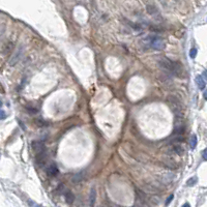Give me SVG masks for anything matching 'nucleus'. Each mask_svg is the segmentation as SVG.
<instances>
[{
    "instance_id": "f257e3e1",
    "label": "nucleus",
    "mask_w": 207,
    "mask_h": 207,
    "mask_svg": "<svg viewBox=\"0 0 207 207\" xmlns=\"http://www.w3.org/2000/svg\"><path fill=\"white\" fill-rule=\"evenodd\" d=\"M159 64L162 68H164L165 71H167L168 73L177 76L179 78H182L183 66L181 65L179 62H174V61H171V60L166 57H162L159 61Z\"/></svg>"
},
{
    "instance_id": "f03ea898",
    "label": "nucleus",
    "mask_w": 207,
    "mask_h": 207,
    "mask_svg": "<svg viewBox=\"0 0 207 207\" xmlns=\"http://www.w3.org/2000/svg\"><path fill=\"white\" fill-rule=\"evenodd\" d=\"M145 41L151 49H154V50H164L166 47V44H165L164 39L160 36H155V35H151L147 36L145 38Z\"/></svg>"
},
{
    "instance_id": "7ed1b4c3",
    "label": "nucleus",
    "mask_w": 207,
    "mask_h": 207,
    "mask_svg": "<svg viewBox=\"0 0 207 207\" xmlns=\"http://www.w3.org/2000/svg\"><path fill=\"white\" fill-rule=\"evenodd\" d=\"M23 53H24V48L21 46L20 49H18V51H16L15 54L13 55V57L11 58L10 60V65H15L16 63H18V62L21 60V58L23 56Z\"/></svg>"
},
{
    "instance_id": "20e7f679",
    "label": "nucleus",
    "mask_w": 207,
    "mask_h": 207,
    "mask_svg": "<svg viewBox=\"0 0 207 207\" xmlns=\"http://www.w3.org/2000/svg\"><path fill=\"white\" fill-rule=\"evenodd\" d=\"M31 148H32V150H33L34 152H35V154H38V153L45 152V151H46L45 144H44L43 142H39V141H34V142H32Z\"/></svg>"
},
{
    "instance_id": "39448f33",
    "label": "nucleus",
    "mask_w": 207,
    "mask_h": 207,
    "mask_svg": "<svg viewBox=\"0 0 207 207\" xmlns=\"http://www.w3.org/2000/svg\"><path fill=\"white\" fill-rule=\"evenodd\" d=\"M46 162H47V153H46V151L35 155L36 165H38V166H44V165L46 164Z\"/></svg>"
},
{
    "instance_id": "423d86ee",
    "label": "nucleus",
    "mask_w": 207,
    "mask_h": 207,
    "mask_svg": "<svg viewBox=\"0 0 207 207\" xmlns=\"http://www.w3.org/2000/svg\"><path fill=\"white\" fill-rule=\"evenodd\" d=\"M46 172H47L48 176H50V177H55V176H57L58 173H59V170H58L56 165L52 164L48 167L47 170H46Z\"/></svg>"
},
{
    "instance_id": "0eeeda50",
    "label": "nucleus",
    "mask_w": 207,
    "mask_h": 207,
    "mask_svg": "<svg viewBox=\"0 0 207 207\" xmlns=\"http://www.w3.org/2000/svg\"><path fill=\"white\" fill-rule=\"evenodd\" d=\"M196 84L198 86V88H199L200 90H204L206 87V83H205V80H204V78L202 76H197L196 77Z\"/></svg>"
},
{
    "instance_id": "6e6552de",
    "label": "nucleus",
    "mask_w": 207,
    "mask_h": 207,
    "mask_svg": "<svg viewBox=\"0 0 207 207\" xmlns=\"http://www.w3.org/2000/svg\"><path fill=\"white\" fill-rule=\"evenodd\" d=\"M95 201H96V190L94 187L91 188L89 194V205L90 207H93L95 204Z\"/></svg>"
},
{
    "instance_id": "1a4fd4ad",
    "label": "nucleus",
    "mask_w": 207,
    "mask_h": 207,
    "mask_svg": "<svg viewBox=\"0 0 207 207\" xmlns=\"http://www.w3.org/2000/svg\"><path fill=\"white\" fill-rule=\"evenodd\" d=\"M13 49H14V44L11 43V41H8V43H6L5 45L3 46V48H2V54L3 55L8 54V53L13 51Z\"/></svg>"
},
{
    "instance_id": "9d476101",
    "label": "nucleus",
    "mask_w": 207,
    "mask_h": 207,
    "mask_svg": "<svg viewBox=\"0 0 207 207\" xmlns=\"http://www.w3.org/2000/svg\"><path fill=\"white\" fill-rule=\"evenodd\" d=\"M64 199H65V202L67 204H73L74 201H75V196L72 192L66 190L65 194H64Z\"/></svg>"
},
{
    "instance_id": "9b49d317",
    "label": "nucleus",
    "mask_w": 207,
    "mask_h": 207,
    "mask_svg": "<svg viewBox=\"0 0 207 207\" xmlns=\"http://www.w3.org/2000/svg\"><path fill=\"white\" fill-rule=\"evenodd\" d=\"M197 143H198V139H197V136L196 135H193L192 138H190V146L192 149H195L197 146Z\"/></svg>"
},
{
    "instance_id": "f8f14e48",
    "label": "nucleus",
    "mask_w": 207,
    "mask_h": 207,
    "mask_svg": "<svg viewBox=\"0 0 207 207\" xmlns=\"http://www.w3.org/2000/svg\"><path fill=\"white\" fill-rule=\"evenodd\" d=\"M173 150H174V152L176 153V154H179V155H181L183 153V148L181 147V146H179V145H174V147H173Z\"/></svg>"
},
{
    "instance_id": "ddd939ff",
    "label": "nucleus",
    "mask_w": 207,
    "mask_h": 207,
    "mask_svg": "<svg viewBox=\"0 0 207 207\" xmlns=\"http://www.w3.org/2000/svg\"><path fill=\"white\" fill-rule=\"evenodd\" d=\"M184 132V126H178L177 129L174 131V135L175 136H181Z\"/></svg>"
},
{
    "instance_id": "4468645a",
    "label": "nucleus",
    "mask_w": 207,
    "mask_h": 207,
    "mask_svg": "<svg viewBox=\"0 0 207 207\" xmlns=\"http://www.w3.org/2000/svg\"><path fill=\"white\" fill-rule=\"evenodd\" d=\"M35 123L38 124V126H39V127H43V126H46V125H48V122H46L45 120H43V119H36L35 120Z\"/></svg>"
},
{
    "instance_id": "2eb2a0df",
    "label": "nucleus",
    "mask_w": 207,
    "mask_h": 207,
    "mask_svg": "<svg viewBox=\"0 0 207 207\" xmlns=\"http://www.w3.org/2000/svg\"><path fill=\"white\" fill-rule=\"evenodd\" d=\"M196 182H197V177H192L187 180V184L188 185V187H193V185L196 184Z\"/></svg>"
},
{
    "instance_id": "dca6fc26",
    "label": "nucleus",
    "mask_w": 207,
    "mask_h": 207,
    "mask_svg": "<svg viewBox=\"0 0 207 207\" xmlns=\"http://www.w3.org/2000/svg\"><path fill=\"white\" fill-rule=\"evenodd\" d=\"M83 178H84V177L82 176V174H77V175H75L73 177V181H74V182H80Z\"/></svg>"
},
{
    "instance_id": "f3484780",
    "label": "nucleus",
    "mask_w": 207,
    "mask_h": 207,
    "mask_svg": "<svg viewBox=\"0 0 207 207\" xmlns=\"http://www.w3.org/2000/svg\"><path fill=\"white\" fill-rule=\"evenodd\" d=\"M190 58H196V56H197V49H196V48L190 49Z\"/></svg>"
},
{
    "instance_id": "a211bd4d",
    "label": "nucleus",
    "mask_w": 207,
    "mask_h": 207,
    "mask_svg": "<svg viewBox=\"0 0 207 207\" xmlns=\"http://www.w3.org/2000/svg\"><path fill=\"white\" fill-rule=\"evenodd\" d=\"M27 111L30 113H33V114H35V113H38V109L36 108H33V107H27Z\"/></svg>"
},
{
    "instance_id": "6ab92c4d",
    "label": "nucleus",
    "mask_w": 207,
    "mask_h": 207,
    "mask_svg": "<svg viewBox=\"0 0 207 207\" xmlns=\"http://www.w3.org/2000/svg\"><path fill=\"white\" fill-rule=\"evenodd\" d=\"M5 118H6V113L4 112L3 110L0 109V120H3V119H5Z\"/></svg>"
},
{
    "instance_id": "aec40b11",
    "label": "nucleus",
    "mask_w": 207,
    "mask_h": 207,
    "mask_svg": "<svg viewBox=\"0 0 207 207\" xmlns=\"http://www.w3.org/2000/svg\"><path fill=\"white\" fill-rule=\"evenodd\" d=\"M202 155H203V160H207V150L206 149L203 150V153H202Z\"/></svg>"
},
{
    "instance_id": "412c9836",
    "label": "nucleus",
    "mask_w": 207,
    "mask_h": 207,
    "mask_svg": "<svg viewBox=\"0 0 207 207\" xmlns=\"http://www.w3.org/2000/svg\"><path fill=\"white\" fill-rule=\"evenodd\" d=\"M172 199H173V195H171V196H170V197L168 198V200H167V201H166V205H168V204L170 203V202L172 201Z\"/></svg>"
},
{
    "instance_id": "4be33fe9",
    "label": "nucleus",
    "mask_w": 207,
    "mask_h": 207,
    "mask_svg": "<svg viewBox=\"0 0 207 207\" xmlns=\"http://www.w3.org/2000/svg\"><path fill=\"white\" fill-rule=\"evenodd\" d=\"M182 207H190V205L188 203H185V204H183V206Z\"/></svg>"
},
{
    "instance_id": "5701e85b",
    "label": "nucleus",
    "mask_w": 207,
    "mask_h": 207,
    "mask_svg": "<svg viewBox=\"0 0 207 207\" xmlns=\"http://www.w3.org/2000/svg\"><path fill=\"white\" fill-rule=\"evenodd\" d=\"M203 96H204V99H206V91H204V94H203Z\"/></svg>"
},
{
    "instance_id": "b1692460",
    "label": "nucleus",
    "mask_w": 207,
    "mask_h": 207,
    "mask_svg": "<svg viewBox=\"0 0 207 207\" xmlns=\"http://www.w3.org/2000/svg\"><path fill=\"white\" fill-rule=\"evenodd\" d=\"M2 106V102H1V99H0V107Z\"/></svg>"
},
{
    "instance_id": "393cba45",
    "label": "nucleus",
    "mask_w": 207,
    "mask_h": 207,
    "mask_svg": "<svg viewBox=\"0 0 207 207\" xmlns=\"http://www.w3.org/2000/svg\"><path fill=\"white\" fill-rule=\"evenodd\" d=\"M34 207H43V206H41V205H35Z\"/></svg>"
},
{
    "instance_id": "a878e982",
    "label": "nucleus",
    "mask_w": 207,
    "mask_h": 207,
    "mask_svg": "<svg viewBox=\"0 0 207 207\" xmlns=\"http://www.w3.org/2000/svg\"><path fill=\"white\" fill-rule=\"evenodd\" d=\"M99 207H103V206H99Z\"/></svg>"
},
{
    "instance_id": "bb28decb",
    "label": "nucleus",
    "mask_w": 207,
    "mask_h": 207,
    "mask_svg": "<svg viewBox=\"0 0 207 207\" xmlns=\"http://www.w3.org/2000/svg\"><path fill=\"white\" fill-rule=\"evenodd\" d=\"M135 207H137V206H135Z\"/></svg>"
}]
</instances>
